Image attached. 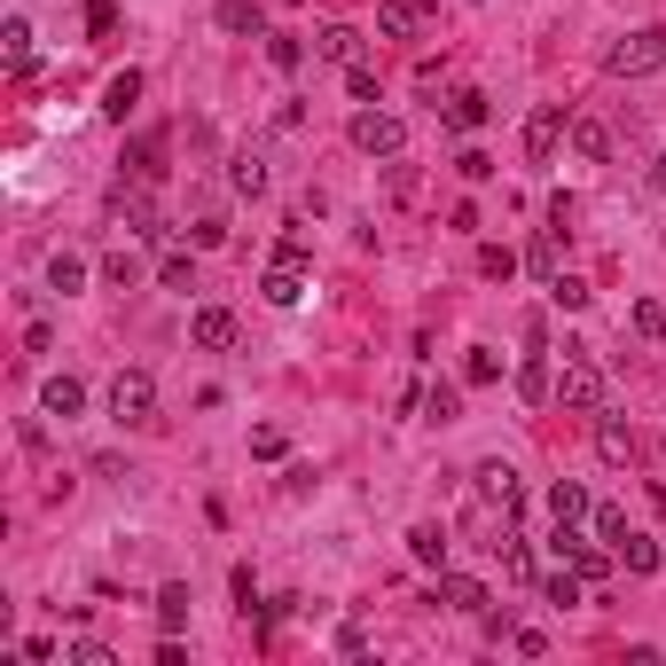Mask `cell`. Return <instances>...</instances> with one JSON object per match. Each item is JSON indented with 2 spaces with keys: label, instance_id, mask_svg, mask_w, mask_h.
Wrapping results in <instances>:
<instances>
[{
  "label": "cell",
  "instance_id": "16",
  "mask_svg": "<svg viewBox=\"0 0 666 666\" xmlns=\"http://www.w3.org/2000/svg\"><path fill=\"white\" fill-rule=\"evenodd\" d=\"M557 564H572L580 580H589V589H604V580H612V549H596V541H572Z\"/></svg>",
  "mask_w": 666,
  "mask_h": 666
},
{
  "label": "cell",
  "instance_id": "32",
  "mask_svg": "<svg viewBox=\"0 0 666 666\" xmlns=\"http://www.w3.org/2000/svg\"><path fill=\"white\" fill-rule=\"evenodd\" d=\"M78 283H87V260H78V252H55V260H47V290H63V298H71Z\"/></svg>",
  "mask_w": 666,
  "mask_h": 666
},
{
  "label": "cell",
  "instance_id": "36",
  "mask_svg": "<svg viewBox=\"0 0 666 666\" xmlns=\"http://www.w3.org/2000/svg\"><path fill=\"white\" fill-rule=\"evenodd\" d=\"M346 95H353L361 110H369V103H384V95H377V71H369V63H346Z\"/></svg>",
  "mask_w": 666,
  "mask_h": 666
},
{
  "label": "cell",
  "instance_id": "6",
  "mask_svg": "<svg viewBox=\"0 0 666 666\" xmlns=\"http://www.w3.org/2000/svg\"><path fill=\"white\" fill-rule=\"evenodd\" d=\"M572 134V118H564V103H541L533 118H526V165H557V141Z\"/></svg>",
  "mask_w": 666,
  "mask_h": 666
},
{
  "label": "cell",
  "instance_id": "4",
  "mask_svg": "<svg viewBox=\"0 0 666 666\" xmlns=\"http://www.w3.org/2000/svg\"><path fill=\"white\" fill-rule=\"evenodd\" d=\"M353 149H361V157H400V149H408V126H400L392 110L369 103V110L353 118Z\"/></svg>",
  "mask_w": 666,
  "mask_h": 666
},
{
  "label": "cell",
  "instance_id": "23",
  "mask_svg": "<svg viewBox=\"0 0 666 666\" xmlns=\"http://www.w3.org/2000/svg\"><path fill=\"white\" fill-rule=\"evenodd\" d=\"M572 157L604 165V157H612V126H604V118H572Z\"/></svg>",
  "mask_w": 666,
  "mask_h": 666
},
{
  "label": "cell",
  "instance_id": "30",
  "mask_svg": "<svg viewBox=\"0 0 666 666\" xmlns=\"http://www.w3.org/2000/svg\"><path fill=\"white\" fill-rule=\"evenodd\" d=\"M627 321H635V338H643V346H658V338H666V306H658V298H635V306H627Z\"/></svg>",
  "mask_w": 666,
  "mask_h": 666
},
{
  "label": "cell",
  "instance_id": "46",
  "mask_svg": "<svg viewBox=\"0 0 666 666\" xmlns=\"http://www.w3.org/2000/svg\"><path fill=\"white\" fill-rule=\"evenodd\" d=\"M620 533H627V510H596V541L620 549Z\"/></svg>",
  "mask_w": 666,
  "mask_h": 666
},
{
  "label": "cell",
  "instance_id": "2",
  "mask_svg": "<svg viewBox=\"0 0 666 666\" xmlns=\"http://www.w3.org/2000/svg\"><path fill=\"white\" fill-rule=\"evenodd\" d=\"M572 361H564V377H557V400L572 408V415H604V377H596V361H580V346H564Z\"/></svg>",
  "mask_w": 666,
  "mask_h": 666
},
{
  "label": "cell",
  "instance_id": "19",
  "mask_svg": "<svg viewBox=\"0 0 666 666\" xmlns=\"http://www.w3.org/2000/svg\"><path fill=\"white\" fill-rule=\"evenodd\" d=\"M40 408H47V415H63V424H71V415L87 408V384H78V377H47V384H40Z\"/></svg>",
  "mask_w": 666,
  "mask_h": 666
},
{
  "label": "cell",
  "instance_id": "28",
  "mask_svg": "<svg viewBox=\"0 0 666 666\" xmlns=\"http://www.w3.org/2000/svg\"><path fill=\"white\" fill-rule=\"evenodd\" d=\"M612 557H620L627 572H658V541H651V533H635V526L620 533V549H612Z\"/></svg>",
  "mask_w": 666,
  "mask_h": 666
},
{
  "label": "cell",
  "instance_id": "8",
  "mask_svg": "<svg viewBox=\"0 0 666 666\" xmlns=\"http://www.w3.org/2000/svg\"><path fill=\"white\" fill-rule=\"evenodd\" d=\"M110 212H118V220H126L134 235H149V243H165V220H157V204H149L141 189H126V181H118V189H110Z\"/></svg>",
  "mask_w": 666,
  "mask_h": 666
},
{
  "label": "cell",
  "instance_id": "48",
  "mask_svg": "<svg viewBox=\"0 0 666 666\" xmlns=\"http://www.w3.org/2000/svg\"><path fill=\"white\" fill-rule=\"evenodd\" d=\"M658 189H666V157H658Z\"/></svg>",
  "mask_w": 666,
  "mask_h": 666
},
{
  "label": "cell",
  "instance_id": "14",
  "mask_svg": "<svg viewBox=\"0 0 666 666\" xmlns=\"http://www.w3.org/2000/svg\"><path fill=\"white\" fill-rule=\"evenodd\" d=\"M526 267L541 275V290H549V283L564 275V228H541V235H533V252H526Z\"/></svg>",
  "mask_w": 666,
  "mask_h": 666
},
{
  "label": "cell",
  "instance_id": "10",
  "mask_svg": "<svg viewBox=\"0 0 666 666\" xmlns=\"http://www.w3.org/2000/svg\"><path fill=\"white\" fill-rule=\"evenodd\" d=\"M260 298H267V306H298V298H306V267H290V260H267V275H260Z\"/></svg>",
  "mask_w": 666,
  "mask_h": 666
},
{
  "label": "cell",
  "instance_id": "25",
  "mask_svg": "<svg viewBox=\"0 0 666 666\" xmlns=\"http://www.w3.org/2000/svg\"><path fill=\"white\" fill-rule=\"evenodd\" d=\"M580 596H589V580H580V572H572V564H557V572H549V580H541V604H557V612H572V604H580Z\"/></svg>",
  "mask_w": 666,
  "mask_h": 666
},
{
  "label": "cell",
  "instance_id": "1",
  "mask_svg": "<svg viewBox=\"0 0 666 666\" xmlns=\"http://www.w3.org/2000/svg\"><path fill=\"white\" fill-rule=\"evenodd\" d=\"M658 63H666V32H658V24H635V32L612 40V55H604L612 78H651Z\"/></svg>",
  "mask_w": 666,
  "mask_h": 666
},
{
  "label": "cell",
  "instance_id": "20",
  "mask_svg": "<svg viewBox=\"0 0 666 666\" xmlns=\"http://www.w3.org/2000/svg\"><path fill=\"white\" fill-rule=\"evenodd\" d=\"M220 32H235V40H267L260 0H220Z\"/></svg>",
  "mask_w": 666,
  "mask_h": 666
},
{
  "label": "cell",
  "instance_id": "13",
  "mask_svg": "<svg viewBox=\"0 0 666 666\" xmlns=\"http://www.w3.org/2000/svg\"><path fill=\"white\" fill-rule=\"evenodd\" d=\"M440 596H447L455 612H471V620H486V612H494V596L478 589V580H471V572H440Z\"/></svg>",
  "mask_w": 666,
  "mask_h": 666
},
{
  "label": "cell",
  "instance_id": "9",
  "mask_svg": "<svg viewBox=\"0 0 666 666\" xmlns=\"http://www.w3.org/2000/svg\"><path fill=\"white\" fill-rule=\"evenodd\" d=\"M432 9H440V0H377V32H384V40H408Z\"/></svg>",
  "mask_w": 666,
  "mask_h": 666
},
{
  "label": "cell",
  "instance_id": "31",
  "mask_svg": "<svg viewBox=\"0 0 666 666\" xmlns=\"http://www.w3.org/2000/svg\"><path fill=\"white\" fill-rule=\"evenodd\" d=\"M463 415V392L455 384H424V424H455Z\"/></svg>",
  "mask_w": 666,
  "mask_h": 666
},
{
  "label": "cell",
  "instance_id": "47",
  "mask_svg": "<svg viewBox=\"0 0 666 666\" xmlns=\"http://www.w3.org/2000/svg\"><path fill=\"white\" fill-rule=\"evenodd\" d=\"M275 260H290V267H306V260H314V243H306V235H298V228H290V235H283V243H275Z\"/></svg>",
  "mask_w": 666,
  "mask_h": 666
},
{
  "label": "cell",
  "instance_id": "18",
  "mask_svg": "<svg viewBox=\"0 0 666 666\" xmlns=\"http://www.w3.org/2000/svg\"><path fill=\"white\" fill-rule=\"evenodd\" d=\"M134 103H141V71H118L110 87H103V118H110V126H126V118H134Z\"/></svg>",
  "mask_w": 666,
  "mask_h": 666
},
{
  "label": "cell",
  "instance_id": "22",
  "mask_svg": "<svg viewBox=\"0 0 666 666\" xmlns=\"http://www.w3.org/2000/svg\"><path fill=\"white\" fill-rule=\"evenodd\" d=\"M314 55H321V63H361V32H353V24H321Z\"/></svg>",
  "mask_w": 666,
  "mask_h": 666
},
{
  "label": "cell",
  "instance_id": "44",
  "mask_svg": "<svg viewBox=\"0 0 666 666\" xmlns=\"http://www.w3.org/2000/svg\"><path fill=\"white\" fill-rule=\"evenodd\" d=\"M455 173H463V181H494V157H486V149H463Z\"/></svg>",
  "mask_w": 666,
  "mask_h": 666
},
{
  "label": "cell",
  "instance_id": "34",
  "mask_svg": "<svg viewBox=\"0 0 666 666\" xmlns=\"http://www.w3.org/2000/svg\"><path fill=\"white\" fill-rule=\"evenodd\" d=\"M157 157H165V134H141V141H134V157H126V165H134V181H157Z\"/></svg>",
  "mask_w": 666,
  "mask_h": 666
},
{
  "label": "cell",
  "instance_id": "11",
  "mask_svg": "<svg viewBox=\"0 0 666 666\" xmlns=\"http://www.w3.org/2000/svg\"><path fill=\"white\" fill-rule=\"evenodd\" d=\"M635 447H643V440H635L627 415H596V455H604V463H635Z\"/></svg>",
  "mask_w": 666,
  "mask_h": 666
},
{
  "label": "cell",
  "instance_id": "17",
  "mask_svg": "<svg viewBox=\"0 0 666 666\" xmlns=\"http://www.w3.org/2000/svg\"><path fill=\"white\" fill-rule=\"evenodd\" d=\"M486 118H494V103H486L478 87H455V95H447V126H455V134H478Z\"/></svg>",
  "mask_w": 666,
  "mask_h": 666
},
{
  "label": "cell",
  "instance_id": "26",
  "mask_svg": "<svg viewBox=\"0 0 666 666\" xmlns=\"http://www.w3.org/2000/svg\"><path fill=\"white\" fill-rule=\"evenodd\" d=\"M408 557L424 564V572H447V533H440V526H415V533H408Z\"/></svg>",
  "mask_w": 666,
  "mask_h": 666
},
{
  "label": "cell",
  "instance_id": "37",
  "mask_svg": "<svg viewBox=\"0 0 666 666\" xmlns=\"http://www.w3.org/2000/svg\"><path fill=\"white\" fill-rule=\"evenodd\" d=\"M87 40H118V0H87Z\"/></svg>",
  "mask_w": 666,
  "mask_h": 666
},
{
  "label": "cell",
  "instance_id": "38",
  "mask_svg": "<svg viewBox=\"0 0 666 666\" xmlns=\"http://www.w3.org/2000/svg\"><path fill=\"white\" fill-rule=\"evenodd\" d=\"M549 298H557L564 314H580V306H589L596 290H589V283H580V275H557V283H549Z\"/></svg>",
  "mask_w": 666,
  "mask_h": 666
},
{
  "label": "cell",
  "instance_id": "29",
  "mask_svg": "<svg viewBox=\"0 0 666 666\" xmlns=\"http://www.w3.org/2000/svg\"><path fill=\"white\" fill-rule=\"evenodd\" d=\"M228 181H235V197H267V165L243 149V157H228Z\"/></svg>",
  "mask_w": 666,
  "mask_h": 666
},
{
  "label": "cell",
  "instance_id": "40",
  "mask_svg": "<svg viewBox=\"0 0 666 666\" xmlns=\"http://www.w3.org/2000/svg\"><path fill=\"white\" fill-rule=\"evenodd\" d=\"M63 666H118V651H110V643H71Z\"/></svg>",
  "mask_w": 666,
  "mask_h": 666
},
{
  "label": "cell",
  "instance_id": "27",
  "mask_svg": "<svg viewBox=\"0 0 666 666\" xmlns=\"http://www.w3.org/2000/svg\"><path fill=\"white\" fill-rule=\"evenodd\" d=\"M157 627H165V635L189 627V589H181V580H165V589H157Z\"/></svg>",
  "mask_w": 666,
  "mask_h": 666
},
{
  "label": "cell",
  "instance_id": "7",
  "mask_svg": "<svg viewBox=\"0 0 666 666\" xmlns=\"http://www.w3.org/2000/svg\"><path fill=\"white\" fill-rule=\"evenodd\" d=\"M235 338H243V329H235L228 306H197V314H189V346H197V353H235Z\"/></svg>",
  "mask_w": 666,
  "mask_h": 666
},
{
  "label": "cell",
  "instance_id": "39",
  "mask_svg": "<svg viewBox=\"0 0 666 666\" xmlns=\"http://www.w3.org/2000/svg\"><path fill=\"white\" fill-rule=\"evenodd\" d=\"M189 243H197V252H220V243H228V220H220V212H204V220L189 228Z\"/></svg>",
  "mask_w": 666,
  "mask_h": 666
},
{
  "label": "cell",
  "instance_id": "24",
  "mask_svg": "<svg viewBox=\"0 0 666 666\" xmlns=\"http://www.w3.org/2000/svg\"><path fill=\"white\" fill-rule=\"evenodd\" d=\"M0 55H9V71H17V78H32V24H24V17L0 24Z\"/></svg>",
  "mask_w": 666,
  "mask_h": 666
},
{
  "label": "cell",
  "instance_id": "21",
  "mask_svg": "<svg viewBox=\"0 0 666 666\" xmlns=\"http://www.w3.org/2000/svg\"><path fill=\"white\" fill-rule=\"evenodd\" d=\"M549 392H557V369H549V353H526V361H518V400H533V408H541Z\"/></svg>",
  "mask_w": 666,
  "mask_h": 666
},
{
  "label": "cell",
  "instance_id": "43",
  "mask_svg": "<svg viewBox=\"0 0 666 666\" xmlns=\"http://www.w3.org/2000/svg\"><path fill=\"white\" fill-rule=\"evenodd\" d=\"M103 283H110V290H134V252H110V260H103Z\"/></svg>",
  "mask_w": 666,
  "mask_h": 666
},
{
  "label": "cell",
  "instance_id": "3",
  "mask_svg": "<svg viewBox=\"0 0 666 666\" xmlns=\"http://www.w3.org/2000/svg\"><path fill=\"white\" fill-rule=\"evenodd\" d=\"M110 415H118V424H157V377H149V369H118Z\"/></svg>",
  "mask_w": 666,
  "mask_h": 666
},
{
  "label": "cell",
  "instance_id": "5",
  "mask_svg": "<svg viewBox=\"0 0 666 666\" xmlns=\"http://www.w3.org/2000/svg\"><path fill=\"white\" fill-rule=\"evenodd\" d=\"M471 478H478V503H486V510L526 518V486H518V471H510V463H478Z\"/></svg>",
  "mask_w": 666,
  "mask_h": 666
},
{
  "label": "cell",
  "instance_id": "12",
  "mask_svg": "<svg viewBox=\"0 0 666 666\" xmlns=\"http://www.w3.org/2000/svg\"><path fill=\"white\" fill-rule=\"evenodd\" d=\"M549 518H557V526H580V518H596L589 486H580V478H557V486H549Z\"/></svg>",
  "mask_w": 666,
  "mask_h": 666
},
{
  "label": "cell",
  "instance_id": "45",
  "mask_svg": "<svg viewBox=\"0 0 666 666\" xmlns=\"http://www.w3.org/2000/svg\"><path fill=\"white\" fill-rule=\"evenodd\" d=\"M252 455H267V463H275V455H290V440H283L275 424H260V432H252Z\"/></svg>",
  "mask_w": 666,
  "mask_h": 666
},
{
  "label": "cell",
  "instance_id": "35",
  "mask_svg": "<svg viewBox=\"0 0 666 666\" xmlns=\"http://www.w3.org/2000/svg\"><path fill=\"white\" fill-rule=\"evenodd\" d=\"M267 63H275V71H298V63H306L298 32H267Z\"/></svg>",
  "mask_w": 666,
  "mask_h": 666
},
{
  "label": "cell",
  "instance_id": "15",
  "mask_svg": "<svg viewBox=\"0 0 666 666\" xmlns=\"http://www.w3.org/2000/svg\"><path fill=\"white\" fill-rule=\"evenodd\" d=\"M157 283L189 298V290H197V243H189V252H181V243H165V260H157Z\"/></svg>",
  "mask_w": 666,
  "mask_h": 666
},
{
  "label": "cell",
  "instance_id": "42",
  "mask_svg": "<svg viewBox=\"0 0 666 666\" xmlns=\"http://www.w3.org/2000/svg\"><path fill=\"white\" fill-rule=\"evenodd\" d=\"M228 589H235V604H243V612H260V572H252V564H235Z\"/></svg>",
  "mask_w": 666,
  "mask_h": 666
},
{
  "label": "cell",
  "instance_id": "33",
  "mask_svg": "<svg viewBox=\"0 0 666 666\" xmlns=\"http://www.w3.org/2000/svg\"><path fill=\"white\" fill-rule=\"evenodd\" d=\"M478 275L486 283H510L518 275V252H510V243H478Z\"/></svg>",
  "mask_w": 666,
  "mask_h": 666
},
{
  "label": "cell",
  "instance_id": "41",
  "mask_svg": "<svg viewBox=\"0 0 666 666\" xmlns=\"http://www.w3.org/2000/svg\"><path fill=\"white\" fill-rule=\"evenodd\" d=\"M494 377H503V361H494L486 346H471V361H463V384H494Z\"/></svg>",
  "mask_w": 666,
  "mask_h": 666
}]
</instances>
